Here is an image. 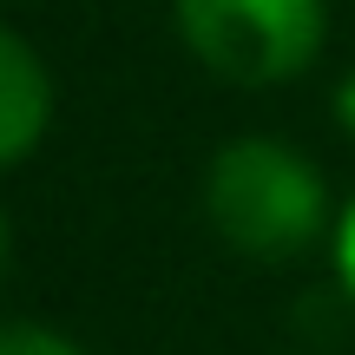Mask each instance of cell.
<instances>
[{
    "mask_svg": "<svg viewBox=\"0 0 355 355\" xmlns=\"http://www.w3.org/2000/svg\"><path fill=\"white\" fill-rule=\"evenodd\" d=\"M204 217L250 263H296L329 230V184L290 139H230L204 165Z\"/></svg>",
    "mask_w": 355,
    "mask_h": 355,
    "instance_id": "1",
    "label": "cell"
},
{
    "mask_svg": "<svg viewBox=\"0 0 355 355\" xmlns=\"http://www.w3.org/2000/svg\"><path fill=\"white\" fill-rule=\"evenodd\" d=\"M178 40L230 86H283L329 40V0H171Z\"/></svg>",
    "mask_w": 355,
    "mask_h": 355,
    "instance_id": "2",
    "label": "cell"
},
{
    "mask_svg": "<svg viewBox=\"0 0 355 355\" xmlns=\"http://www.w3.org/2000/svg\"><path fill=\"white\" fill-rule=\"evenodd\" d=\"M46 132H53V73L33 53V40L0 26V171L26 165Z\"/></svg>",
    "mask_w": 355,
    "mask_h": 355,
    "instance_id": "3",
    "label": "cell"
},
{
    "mask_svg": "<svg viewBox=\"0 0 355 355\" xmlns=\"http://www.w3.org/2000/svg\"><path fill=\"white\" fill-rule=\"evenodd\" d=\"M0 355H86V349L46 322H0Z\"/></svg>",
    "mask_w": 355,
    "mask_h": 355,
    "instance_id": "4",
    "label": "cell"
},
{
    "mask_svg": "<svg viewBox=\"0 0 355 355\" xmlns=\"http://www.w3.org/2000/svg\"><path fill=\"white\" fill-rule=\"evenodd\" d=\"M336 277H343V290L355 303V198L343 204V217H336Z\"/></svg>",
    "mask_w": 355,
    "mask_h": 355,
    "instance_id": "5",
    "label": "cell"
},
{
    "mask_svg": "<svg viewBox=\"0 0 355 355\" xmlns=\"http://www.w3.org/2000/svg\"><path fill=\"white\" fill-rule=\"evenodd\" d=\"M336 125H343V139H355V73H343V86H336Z\"/></svg>",
    "mask_w": 355,
    "mask_h": 355,
    "instance_id": "6",
    "label": "cell"
},
{
    "mask_svg": "<svg viewBox=\"0 0 355 355\" xmlns=\"http://www.w3.org/2000/svg\"><path fill=\"white\" fill-rule=\"evenodd\" d=\"M0 270H7V211H0Z\"/></svg>",
    "mask_w": 355,
    "mask_h": 355,
    "instance_id": "7",
    "label": "cell"
}]
</instances>
